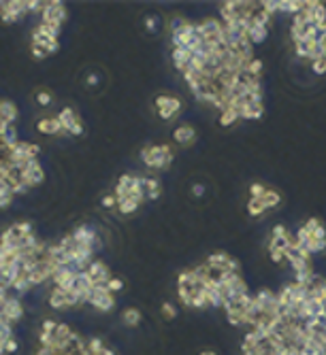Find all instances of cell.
I'll list each match as a JSON object with an SVG mask.
<instances>
[{
	"instance_id": "obj_1",
	"label": "cell",
	"mask_w": 326,
	"mask_h": 355,
	"mask_svg": "<svg viewBox=\"0 0 326 355\" xmlns=\"http://www.w3.org/2000/svg\"><path fill=\"white\" fill-rule=\"evenodd\" d=\"M143 164L156 170H166L173 164V149L168 145H147L141 149Z\"/></svg>"
},
{
	"instance_id": "obj_2",
	"label": "cell",
	"mask_w": 326,
	"mask_h": 355,
	"mask_svg": "<svg viewBox=\"0 0 326 355\" xmlns=\"http://www.w3.org/2000/svg\"><path fill=\"white\" fill-rule=\"evenodd\" d=\"M156 109H158V115L164 121H171L179 115L181 111V100L177 96H168V94H160L156 98Z\"/></svg>"
},
{
	"instance_id": "obj_3",
	"label": "cell",
	"mask_w": 326,
	"mask_h": 355,
	"mask_svg": "<svg viewBox=\"0 0 326 355\" xmlns=\"http://www.w3.org/2000/svg\"><path fill=\"white\" fill-rule=\"evenodd\" d=\"M90 304H92L94 308L101 310V313H109V310L116 306V296L109 291L107 285H94L92 298H90Z\"/></svg>"
},
{
	"instance_id": "obj_4",
	"label": "cell",
	"mask_w": 326,
	"mask_h": 355,
	"mask_svg": "<svg viewBox=\"0 0 326 355\" xmlns=\"http://www.w3.org/2000/svg\"><path fill=\"white\" fill-rule=\"evenodd\" d=\"M205 262H207L211 268H218V270H222V273H233V275H239V262H237L235 258H231L228 253H224V251H216V253H211Z\"/></svg>"
},
{
	"instance_id": "obj_5",
	"label": "cell",
	"mask_w": 326,
	"mask_h": 355,
	"mask_svg": "<svg viewBox=\"0 0 326 355\" xmlns=\"http://www.w3.org/2000/svg\"><path fill=\"white\" fill-rule=\"evenodd\" d=\"M28 13V3H22V0H13V3H0V17H3L5 24L17 22Z\"/></svg>"
},
{
	"instance_id": "obj_6",
	"label": "cell",
	"mask_w": 326,
	"mask_h": 355,
	"mask_svg": "<svg viewBox=\"0 0 326 355\" xmlns=\"http://www.w3.org/2000/svg\"><path fill=\"white\" fill-rule=\"evenodd\" d=\"M75 236V240L79 245H90L94 251H98L103 247V243H101V236L96 234V230L94 228H90V225H77V228L70 232Z\"/></svg>"
},
{
	"instance_id": "obj_7",
	"label": "cell",
	"mask_w": 326,
	"mask_h": 355,
	"mask_svg": "<svg viewBox=\"0 0 326 355\" xmlns=\"http://www.w3.org/2000/svg\"><path fill=\"white\" fill-rule=\"evenodd\" d=\"M58 119H60L62 128H64V130H66L68 134H73V136H79V134L83 132V126H81V121H79V117L75 115V111H73V109L64 107V109L60 111Z\"/></svg>"
},
{
	"instance_id": "obj_8",
	"label": "cell",
	"mask_w": 326,
	"mask_h": 355,
	"mask_svg": "<svg viewBox=\"0 0 326 355\" xmlns=\"http://www.w3.org/2000/svg\"><path fill=\"white\" fill-rule=\"evenodd\" d=\"M41 17H43V22L41 24H64L66 19V7L62 3H47L43 13H41Z\"/></svg>"
},
{
	"instance_id": "obj_9",
	"label": "cell",
	"mask_w": 326,
	"mask_h": 355,
	"mask_svg": "<svg viewBox=\"0 0 326 355\" xmlns=\"http://www.w3.org/2000/svg\"><path fill=\"white\" fill-rule=\"evenodd\" d=\"M3 315H5V319H7L9 323H13V325H15V323L22 319L24 306H22V302H20L17 296H7L5 306H3Z\"/></svg>"
},
{
	"instance_id": "obj_10",
	"label": "cell",
	"mask_w": 326,
	"mask_h": 355,
	"mask_svg": "<svg viewBox=\"0 0 326 355\" xmlns=\"http://www.w3.org/2000/svg\"><path fill=\"white\" fill-rule=\"evenodd\" d=\"M88 275L92 277V281L96 283V285H107L109 279L113 277L111 270H109V266H107L105 262H101V260H94V262L90 264Z\"/></svg>"
},
{
	"instance_id": "obj_11",
	"label": "cell",
	"mask_w": 326,
	"mask_h": 355,
	"mask_svg": "<svg viewBox=\"0 0 326 355\" xmlns=\"http://www.w3.org/2000/svg\"><path fill=\"white\" fill-rule=\"evenodd\" d=\"M36 130H39L41 134H53V136H64V134H68L64 128H62V123H60L58 117L41 119V121L36 123Z\"/></svg>"
},
{
	"instance_id": "obj_12",
	"label": "cell",
	"mask_w": 326,
	"mask_h": 355,
	"mask_svg": "<svg viewBox=\"0 0 326 355\" xmlns=\"http://www.w3.org/2000/svg\"><path fill=\"white\" fill-rule=\"evenodd\" d=\"M192 58L194 53L190 49H179V47H173V64L175 68L179 70V73H188L190 70V64H192Z\"/></svg>"
},
{
	"instance_id": "obj_13",
	"label": "cell",
	"mask_w": 326,
	"mask_h": 355,
	"mask_svg": "<svg viewBox=\"0 0 326 355\" xmlns=\"http://www.w3.org/2000/svg\"><path fill=\"white\" fill-rule=\"evenodd\" d=\"M75 270L73 268H60L58 273L53 275V287H58L62 291H68L70 287H73V281H75Z\"/></svg>"
},
{
	"instance_id": "obj_14",
	"label": "cell",
	"mask_w": 326,
	"mask_h": 355,
	"mask_svg": "<svg viewBox=\"0 0 326 355\" xmlns=\"http://www.w3.org/2000/svg\"><path fill=\"white\" fill-rule=\"evenodd\" d=\"M173 136H175V140H177L179 145L190 147L194 140H196V130H194V126H190V123H181L179 128H175Z\"/></svg>"
},
{
	"instance_id": "obj_15",
	"label": "cell",
	"mask_w": 326,
	"mask_h": 355,
	"mask_svg": "<svg viewBox=\"0 0 326 355\" xmlns=\"http://www.w3.org/2000/svg\"><path fill=\"white\" fill-rule=\"evenodd\" d=\"M305 11L309 13V17L318 26H326V5L320 3H305Z\"/></svg>"
},
{
	"instance_id": "obj_16",
	"label": "cell",
	"mask_w": 326,
	"mask_h": 355,
	"mask_svg": "<svg viewBox=\"0 0 326 355\" xmlns=\"http://www.w3.org/2000/svg\"><path fill=\"white\" fill-rule=\"evenodd\" d=\"M0 143L3 145H15L20 143L17 140V130H15V123H5L3 130H0Z\"/></svg>"
},
{
	"instance_id": "obj_17",
	"label": "cell",
	"mask_w": 326,
	"mask_h": 355,
	"mask_svg": "<svg viewBox=\"0 0 326 355\" xmlns=\"http://www.w3.org/2000/svg\"><path fill=\"white\" fill-rule=\"evenodd\" d=\"M250 24V22H247ZM269 34V26H256V24H250V30H247V38L252 40V45L256 43H262Z\"/></svg>"
},
{
	"instance_id": "obj_18",
	"label": "cell",
	"mask_w": 326,
	"mask_h": 355,
	"mask_svg": "<svg viewBox=\"0 0 326 355\" xmlns=\"http://www.w3.org/2000/svg\"><path fill=\"white\" fill-rule=\"evenodd\" d=\"M0 119L13 123L17 119V107L9 100H0Z\"/></svg>"
},
{
	"instance_id": "obj_19",
	"label": "cell",
	"mask_w": 326,
	"mask_h": 355,
	"mask_svg": "<svg viewBox=\"0 0 326 355\" xmlns=\"http://www.w3.org/2000/svg\"><path fill=\"white\" fill-rule=\"evenodd\" d=\"M194 296H196V291L192 289V285H177V298H179V302H181L183 306L192 308Z\"/></svg>"
},
{
	"instance_id": "obj_20",
	"label": "cell",
	"mask_w": 326,
	"mask_h": 355,
	"mask_svg": "<svg viewBox=\"0 0 326 355\" xmlns=\"http://www.w3.org/2000/svg\"><path fill=\"white\" fill-rule=\"evenodd\" d=\"M122 321H124V325H128V328H137V325L141 323V310L126 308L122 313Z\"/></svg>"
},
{
	"instance_id": "obj_21",
	"label": "cell",
	"mask_w": 326,
	"mask_h": 355,
	"mask_svg": "<svg viewBox=\"0 0 326 355\" xmlns=\"http://www.w3.org/2000/svg\"><path fill=\"white\" fill-rule=\"evenodd\" d=\"M49 306L55 308V310H64V308H66L62 289H58V287H53V289H51V294H49Z\"/></svg>"
},
{
	"instance_id": "obj_22",
	"label": "cell",
	"mask_w": 326,
	"mask_h": 355,
	"mask_svg": "<svg viewBox=\"0 0 326 355\" xmlns=\"http://www.w3.org/2000/svg\"><path fill=\"white\" fill-rule=\"evenodd\" d=\"M266 211L264 202H262V198H250V202H247V213L252 217H260L262 213Z\"/></svg>"
},
{
	"instance_id": "obj_23",
	"label": "cell",
	"mask_w": 326,
	"mask_h": 355,
	"mask_svg": "<svg viewBox=\"0 0 326 355\" xmlns=\"http://www.w3.org/2000/svg\"><path fill=\"white\" fill-rule=\"evenodd\" d=\"M141 204L139 202H135L132 198H124V200H120L118 202V211L122 213V215H132V213L139 208Z\"/></svg>"
},
{
	"instance_id": "obj_24",
	"label": "cell",
	"mask_w": 326,
	"mask_h": 355,
	"mask_svg": "<svg viewBox=\"0 0 326 355\" xmlns=\"http://www.w3.org/2000/svg\"><path fill=\"white\" fill-rule=\"evenodd\" d=\"M262 202H264V206H266V208H275V206H279V204H281V196H279V192L266 190V194L262 196Z\"/></svg>"
},
{
	"instance_id": "obj_25",
	"label": "cell",
	"mask_w": 326,
	"mask_h": 355,
	"mask_svg": "<svg viewBox=\"0 0 326 355\" xmlns=\"http://www.w3.org/2000/svg\"><path fill=\"white\" fill-rule=\"evenodd\" d=\"M311 43H314V40H307V38H301V40L294 43V51H296V55H299V58H307V60H309Z\"/></svg>"
},
{
	"instance_id": "obj_26",
	"label": "cell",
	"mask_w": 326,
	"mask_h": 355,
	"mask_svg": "<svg viewBox=\"0 0 326 355\" xmlns=\"http://www.w3.org/2000/svg\"><path fill=\"white\" fill-rule=\"evenodd\" d=\"M239 119H241V115H239L235 109H226V111L220 113V126H233Z\"/></svg>"
},
{
	"instance_id": "obj_27",
	"label": "cell",
	"mask_w": 326,
	"mask_h": 355,
	"mask_svg": "<svg viewBox=\"0 0 326 355\" xmlns=\"http://www.w3.org/2000/svg\"><path fill=\"white\" fill-rule=\"evenodd\" d=\"M198 279H196V275H194V270L190 268V270H183V273H179V277H177V285H194Z\"/></svg>"
},
{
	"instance_id": "obj_28",
	"label": "cell",
	"mask_w": 326,
	"mask_h": 355,
	"mask_svg": "<svg viewBox=\"0 0 326 355\" xmlns=\"http://www.w3.org/2000/svg\"><path fill=\"white\" fill-rule=\"evenodd\" d=\"M262 68H264V64H262L260 60H256V58H254V60L247 64V70H250L254 77H262Z\"/></svg>"
},
{
	"instance_id": "obj_29",
	"label": "cell",
	"mask_w": 326,
	"mask_h": 355,
	"mask_svg": "<svg viewBox=\"0 0 326 355\" xmlns=\"http://www.w3.org/2000/svg\"><path fill=\"white\" fill-rule=\"evenodd\" d=\"M107 287H109V291H111V294L122 291V289H124V281H122L120 277H111V279H109V283H107Z\"/></svg>"
},
{
	"instance_id": "obj_30",
	"label": "cell",
	"mask_w": 326,
	"mask_h": 355,
	"mask_svg": "<svg viewBox=\"0 0 326 355\" xmlns=\"http://www.w3.org/2000/svg\"><path fill=\"white\" fill-rule=\"evenodd\" d=\"M162 317H164V319H175V317H177V308H175L171 302H164V304H162Z\"/></svg>"
},
{
	"instance_id": "obj_31",
	"label": "cell",
	"mask_w": 326,
	"mask_h": 355,
	"mask_svg": "<svg viewBox=\"0 0 326 355\" xmlns=\"http://www.w3.org/2000/svg\"><path fill=\"white\" fill-rule=\"evenodd\" d=\"M266 194V187L262 185V183H252V187H250V196L252 198H262Z\"/></svg>"
},
{
	"instance_id": "obj_32",
	"label": "cell",
	"mask_w": 326,
	"mask_h": 355,
	"mask_svg": "<svg viewBox=\"0 0 326 355\" xmlns=\"http://www.w3.org/2000/svg\"><path fill=\"white\" fill-rule=\"evenodd\" d=\"M311 70H314L316 75H326V60L320 58V60H316V62H311Z\"/></svg>"
},
{
	"instance_id": "obj_33",
	"label": "cell",
	"mask_w": 326,
	"mask_h": 355,
	"mask_svg": "<svg viewBox=\"0 0 326 355\" xmlns=\"http://www.w3.org/2000/svg\"><path fill=\"white\" fill-rule=\"evenodd\" d=\"M36 102H39L41 107H49V105H51V94L45 92V90L39 92V94H36Z\"/></svg>"
},
{
	"instance_id": "obj_34",
	"label": "cell",
	"mask_w": 326,
	"mask_h": 355,
	"mask_svg": "<svg viewBox=\"0 0 326 355\" xmlns=\"http://www.w3.org/2000/svg\"><path fill=\"white\" fill-rule=\"evenodd\" d=\"M47 3H41V0H32V3H28V13H43Z\"/></svg>"
},
{
	"instance_id": "obj_35",
	"label": "cell",
	"mask_w": 326,
	"mask_h": 355,
	"mask_svg": "<svg viewBox=\"0 0 326 355\" xmlns=\"http://www.w3.org/2000/svg\"><path fill=\"white\" fill-rule=\"evenodd\" d=\"M269 253H271V260L275 264H281L283 260H286V251H281V249H269Z\"/></svg>"
},
{
	"instance_id": "obj_36",
	"label": "cell",
	"mask_w": 326,
	"mask_h": 355,
	"mask_svg": "<svg viewBox=\"0 0 326 355\" xmlns=\"http://www.w3.org/2000/svg\"><path fill=\"white\" fill-rule=\"evenodd\" d=\"M262 9L269 13V15H273V13H279V3H275V0H269V3H262Z\"/></svg>"
},
{
	"instance_id": "obj_37",
	"label": "cell",
	"mask_w": 326,
	"mask_h": 355,
	"mask_svg": "<svg viewBox=\"0 0 326 355\" xmlns=\"http://www.w3.org/2000/svg\"><path fill=\"white\" fill-rule=\"evenodd\" d=\"M15 225H17V230H20L22 236H30V234H34V232H32V225L28 223V221H22V223H15Z\"/></svg>"
},
{
	"instance_id": "obj_38",
	"label": "cell",
	"mask_w": 326,
	"mask_h": 355,
	"mask_svg": "<svg viewBox=\"0 0 326 355\" xmlns=\"http://www.w3.org/2000/svg\"><path fill=\"white\" fill-rule=\"evenodd\" d=\"M103 206H107V208L118 206V198H116V194H107V196L103 198Z\"/></svg>"
},
{
	"instance_id": "obj_39",
	"label": "cell",
	"mask_w": 326,
	"mask_h": 355,
	"mask_svg": "<svg viewBox=\"0 0 326 355\" xmlns=\"http://www.w3.org/2000/svg\"><path fill=\"white\" fill-rule=\"evenodd\" d=\"M28 190H30V187H28L24 181H20V183H15V185H13V194H26Z\"/></svg>"
},
{
	"instance_id": "obj_40",
	"label": "cell",
	"mask_w": 326,
	"mask_h": 355,
	"mask_svg": "<svg viewBox=\"0 0 326 355\" xmlns=\"http://www.w3.org/2000/svg\"><path fill=\"white\" fill-rule=\"evenodd\" d=\"M13 202V194H7V196H3L0 198V208H7L9 204Z\"/></svg>"
},
{
	"instance_id": "obj_41",
	"label": "cell",
	"mask_w": 326,
	"mask_h": 355,
	"mask_svg": "<svg viewBox=\"0 0 326 355\" xmlns=\"http://www.w3.org/2000/svg\"><path fill=\"white\" fill-rule=\"evenodd\" d=\"M32 55H34V60H43L45 58V49H41V47H32Z\"/></svg>"
},
{
	"instance_id": "obj_42",
	"label": "cell",
	"mask_w": 326,
	"mask_h": 355,
	"mask_svg": "<svg viewBox=\"0 0 326 355\" xmlns=\"http://www.w3.org/2000/svg\"><path fill=\"white\" fill-rule=\"evenodd\" d=\"M192 194L198 198V196H203L205 194V185H201V183H196V185H192Z\"/></svg>"
},
{
	"instance_id": "obj_43",
	"label": "cell",
	"mask_w": 326,
	"mask_h": 355,
	"mask_svg": "<svg viewBox=\"0 0 326 355\" xmlns=\"http://www.w3.org/2000/svg\"><path fill=\"white\" fill-rule=\"evenodd\" d=\"M154 26H156V24H154V19H151V17H145V28H147L149 32L154 30Z\"/></svg>"
},
{
	"instance_id": "obj_44",
	"label": "cell",
	"mask_w": 326,
	"mask_h": 355,
	"mask_svg": "<svg viewBox=\"0 0 326 355\" xmlns=\"http://www.w3.org/2000/svg\"><path fill=\"white\" fill-rule=\"evenodd\" d=\"M88 83H90V85L98 83V77H96V75H90V77H88Z\"/></svg>"
},
{
	"instance_id": "obj_45",
	"label": "cell",
	"mask_w": 326,
	"mask_h": 355,
	"mask_svg": "<svg viewBox=\"0 0 326 355\" xmlns=\"http://www.w3.org/2000/svg\"><path fill=\"white\" fill-rule=\"evenodd\" d=\"M201 355H216V351H201Z\"/></svg>"
},
{
	"instance_id": "obj_46",
	"label": "cell",
	"mask_w": 326,
	"mask_h": 355,
	"mask_svg": "<svg viewBox=\"0 0 326 355\" xmlns=\"http://www.w3.org/2000/svg\"><path fill=\"white\" fill-rule=\"evenodd\" d=\"M324 60H326V51H324Z\"/></svg>"
}]
</instances>
